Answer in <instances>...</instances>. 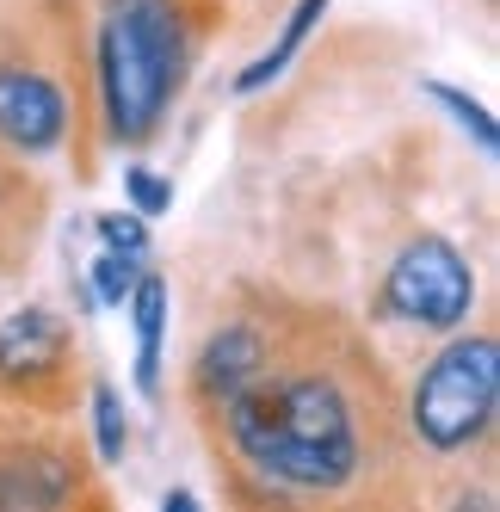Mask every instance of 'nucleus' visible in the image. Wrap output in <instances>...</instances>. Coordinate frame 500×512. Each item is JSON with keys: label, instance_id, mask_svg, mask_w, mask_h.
<instances>
[{"label": "nucleus", "instance_id": "obj_1", "mask_svg": "<svg viewBox=\"0 0 500 512\" xmlns=\"http://www.w3.org/2000/svg\"><path fill=\"white\" fill-rule=\"evenodd\" d=\"M229 445L291 494H334L359 475V420L334 377H260L223 408Z\"/></svg>", "mask_w": 500, "mask_h": 512}, {"label": "nucleus", "instance_id": "obj_2", "mask_svg": "<svg viewBox=\"0 0 500 512\" xmlns=\"http://www.w3.org/2000/svg\"><path fill=\"white\" fill-rule=\"evenodd\" d=\"M186 25L173 0H105L99 13V112L112 142H149L180 93Z\"/></svg>", "mask_w": 500, "mask_h": 512}, {"label": "nucleus", "instance_id": "obj_3", "mask_svg": "<svg viewBox=\"0 0 500 512\" xmlns=\"http://www.w3.org/2000/svg\"><path fill=\"white\" fill-rule=\"evenodd\" d=\"M500 408V346L494 334H457L414 383V432L433 451H463L494 426Z\"/></svg>", "mask_w": 500, "mask_h": 512}, {"label": "nucleus", "instance_id": "obj_4", "mask_svg": "<svg viewBox=\"0 0 500 512\" xmlns=\"http://www.w3.org/2000/svg\"><path fill=\"white\" fill-rule=\"evenodd\" d=\"M383 315L426 327V334H451L470 321L476 309V272L463 260V247H451L445 235H414L383 272Z\"/></svg>", "mask_w": 500, "mask_h": 512}, {"label": "nucleus", "instance_id": "obj_5", "mask_svg": "<svg viewBox=\"0 0 500 512\" xmlns=\"http://www.w3.org/2000/svg\"><path fill=\"white\" fill-rule=\"evenodd\" d=\"M68 136V99L38 68H0V142H13L19 155H50Z\"/></svg>", "mask_w": 500, "mask_h": 512}, {"label": "nucleus", "instance_id": "obj_6", "mask_svg": "<svg viewBox=\"0 0 500 512\" xmlns=\"http://www.w3.org/2000/svg\"><path fill=\"white\" fill-rule=\"evenodd\" d=\"M266 377V340H260V327H223V334H210L204 352H198V389L217 401V408H229L235 395H247Z\"/></svg>", "mask_w": 500, "mask_h": 512}, {"label": "nucleus", "instance_id": "obj_7", "mask_svg": "<svg viewBox=\"0 0 500 512\" xmlns=\"http://www.w3.org/2000/svg\"><path fill=\"white\" fill-rule=\"evenodd\" d=\"M62 346H68L62 321L44 303H25V309H13L7 321H0V377H7V383L44 377V371L62 364Z\"/></svg>", "mask_w": 500, "mask_h": 512}, {"label": "nucleus", "instance_id": "obj_8", "mask_svg": "<svg viewBox=\"0 0 500 512\" xmlns=\"http://www.w3.org/2000/svg\"><path fill=\"white\" fill-rule=\"evenodd\" d=\"M75 494V469L56 451H13L0 457V512H62Z\"/></svg>", "mask_w": 500, "mask_h": 512}, {"label": "nucleus", "instance_id": "obj_9", "mask_svg": "<svg viewBox=\"0 0 500 512\" xmlns=\"http://www.w3.org/2000/svg\"><path fill=\"white\" fill-rule=\"evenodd\" d=\"M321 19H328V0H297V7H291V19L278 25V38H272V44H266V50H260V56L247 62L241 75H235V93L247 99V93H266L272 81H284V68H291V62L303 56L309 31H315Z\"/></svg>", "mask_w": 500, "mask_h": 512}, {"label": "nucleus", "instance_id": "obj_10", "mask_svg": "<svg viewBox=\"0 0 500 512\" xmlns=\"http://www.w3.org/2000/svg\"><path fill=\"white\" fill-rule=\"evenodd\" d=\"M130 327H136V389L161 395V340H167V284L155 272H142L130 290Z\"/></svg>", "mask_w": 500, "mask_h": 512}, {"label": "nucleus", "instance_id": "obj_11", "mask_svg": "<svg viewBox=\"0 0 500 512\" xmlns=\"http://www.w3.org/2000/svg\"><path fill=\"white\" fill-rule=\"evenodd\" d=\"M426 99H433V105H445V112H451V124H457L463 136H476V149H482V155H494V149H500L494 112H488L482 99H470V93H463V87H451V81H426Z\"/></svg>", "mask_w": 500, "mask_h": 512}, {"label": "nucleus", "instance_id": "obj_12", "mask_svg": "<svg viewBox=\"0 0 500 512\" xmlns=\"http://www.w3.org/2000/svg\"><path fill=\"white\" fill-rule=\"evenodd\" d=\"M93 445H99V463H124L130 451V414L112 383H93Z\"/></svg>", "mask_w": 500, "mask_h": 512}, {"label": "nucleus", "instance_id": "obj_13", "mask_svg": "<svg viewBox=\"0 0 500 512\" xmlns=\"http://www.w3.org/2000/svg\"><path fill=\"white\" fill-rule=\"evenodd\" d=\"M93 241H99V253H118L130 266H149V223L130 216V210H99L93 216Z\"/></svg>", "mask_w": 500, "mask_h": 512}, {"label": "nucleus", "instance_id": "obj_14", "mask_svg": "<svg viewBox=\"0 0 500 512\" xmlns=\"http://www.w3.org/2000/svg\"><path fill=\"white\" fill-rule=\"evenodd\" d=\"M124 192H130V216H142V223L173 210V186L149 167H124Z\"/></svg>", "mask_w": 500, "mask_h": 512}, {"label": "nucleus", "instance_id": "obj_15", "mask_svg": "<svg viewBox=\"0 0 500 512\" xmlns=\"http://www.w3.org/2000/svg\"><path fill=\"white\" fill-rule=\"evenodd\" d=\"M161 512H204V500H198L192 488H167V494H161Z\"/></svg>", "mask_w": 500, "mask_h": 512}]
</instances>
